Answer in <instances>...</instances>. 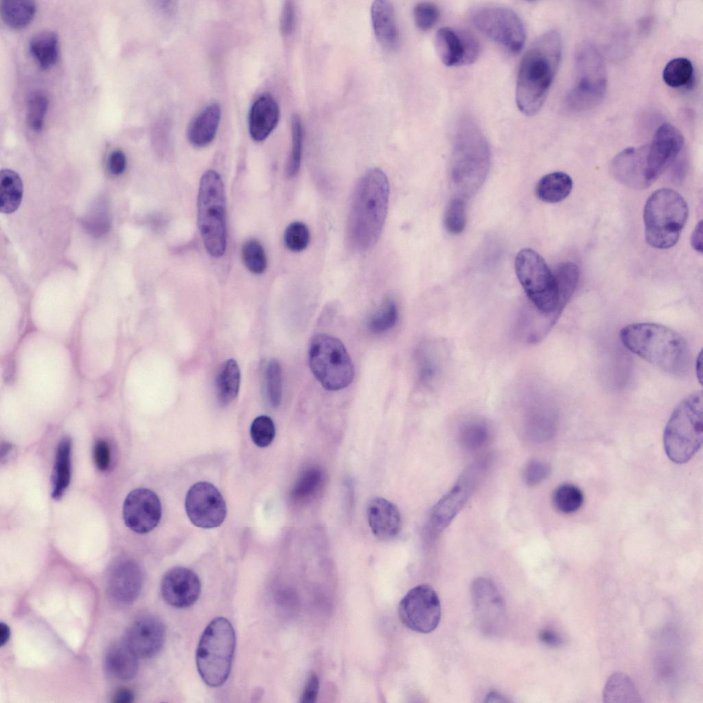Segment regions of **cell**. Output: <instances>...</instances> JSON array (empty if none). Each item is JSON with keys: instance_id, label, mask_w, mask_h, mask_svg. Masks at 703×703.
<instances>
[{"instance_id": "cell-1", "label": "cell", "mask_w": 703, "mask_h": 703, "mask_svg": "<svg viewBox=\"0 0 703 703\" xmlns=\"http://www.w3.org/2000/svg\"><path fill=\"white\" fill-rule=\"evenodd\" d=\"M389 185L379 168L367 171L358 181L352 198L346 227L351 249L363 252L378 242L387 214Z\"/></svg>"}, {"instance_id": "cell-2", "label": "cell", "mask_w": 703, "mask_h": 703, "mask_svg": "<svg viewBox=\"0 0 703 703\" xmlns=\"http://www.w3.org/2000/svg\"><path fill=\"white\" fill-rule=\"evenodd\" d=\"M562 56V39L550 30L527 49L520 61L516 87L518 109L527 116L536 114L543 105L557 73Z\"/></svg>"}, {"instance_id": "cell-3", "label": "cell", "mask_w": 703, "mask_h": 703, "mask_svg": "<svg viewBox=\"0 0 703 703\" xmlns=\"http://www.w3.org/2000/svg\"><path fill=\"white\" fill-rule=\"evenodd\" d=\"M623 345L632 353L662 371L676 376L689 372L691 355L685 338L661 324L635 323L619 333Z\"/></svg>"}, {"instance_id": "cell-4", "label": "cell", "mask_w": 703, "mask_h": 703, "mask_svg": "<svg viewBox=\"0 0 703 703\" xmlns=\"http://www.w3.org/2000/svg\"><path fill=\"white\" fill-rule=\"evenodd\" d=\"M702 391L691 393L676 406L664 430L666 454L678 464L689 461L702 446Z\"/></svg>"}, {"instance_id": "cell-5", "label": "cell", "mask_w": 703, "mask_h": 703, "mask_svg": "<svg viewBox=\"0 0 703 703\" xmlns=\"http://www.w3.org/2000/svg\"><path fill=\"white\" fill-rule=\"evenodd\" d=\"M688 206L677 192L662 188L653 192L646 201L643 219L647 244L660 249L674 246L688 217Z\"/></svg>"}, {"instance_id": "cell-6", "label": "cell", "mask_w": 703, "mask_h": 703, "mask_svg": "<svg viewBox=\"0 0 703 703\" xmlns=\"http://www.w3.org/2000/svg\"><path fill=\"white\" fill-rule=\"evenodd\" d=\"M575 80L564 100L567 111L581 113L597 106L605 95L608 75L604 60L597 47L584 42L575 54Z\"/></svg>"}, {"instance_id": "cell-7", "label": "cell", "mask_w": 703, "mask_h": 703, "mask_svg": "<svg viewBox=\"0 0 703 703\" xmlns=\"http://www.w3.org/2000/svg\"><path fill=\"white\" fill-rule=\"evenodd\" d=\"M197 209L205 248L211 257H220L227 247L226 199L222 179L214 170H207L200 178Z\"/></svg>"}, {"instance_id": "cell-8", "label": "cell", "mask_w": 703, "mask_h": 703, "mask_svg": "<svg viewBox=\"0 0 703 703\" xmlns=\"http://www.w3.org/2000/svg\"><path fill=\"white\" fill-rule=\"evenodd\" d=\"M235 646L231 623L224 617L212 620L198 643L196 661L198 673L210 687L223 684L229 677Z\"/></svg>"}, {"instance_id": "cell-9", "label": "cell", "mask_w": 703, "mask_h": 703, "mask_svg": "<svg viewBox=\"0 0 703 703\" xmlns=\"http://www.w3.org/2000/svg\"><path fill=\"white\" fill-rule=\"evenodd\" d=\"M310 369L319 383L328 391H338L353 380L354 369L352 359L343 343L327 334H315L308 352Z\"/></svg>"}, {"instance_id": "cell-10", "label": "cell", "mask_w": 703, "mask_h": 703, "mask_svg": "<svg viewBox=\"0 0 703 703\" xmlns=\"http://www.w3.org/2000/svg\"><path fill=\"white\" fill-rule=\"evenodd\" d=\"M470 19L477 30L507 51L516 54L522 49L525 27L512 9L498 5L479 6L470 11Z\"/></svg>"}, {"instance_id": "cell-11", "label": "cell", "mask_w": 703, "mask_h": 703, "mask_svg": "<svg viewBox=\"0 0 703 703\" xmlns=\"http://www.w3.org/2000/svg\"><path fill=\"white\" fill-rule=\"evenodd\" d=\"M489 160L487 141L481 128L470 115H464L457 122L452 147V170L459 181L465 171L485 170Z\"/></svg>"}, {"instance_id": "cell-12", "label": "cell", "mask_w": 703, "mask_h": 703, "mask_svg": "<svg viewBox=\"0 0 703 703\" xmlns=\"http://www.w3.org/2000/svg\"><path fill=\"white\" fill-rule=\"evenodd\" d=\"M398 614L408 628L419 633H429L439 625L441 604L435 590L427 584L411 589L398 606Z\"/></svg>"}, {"instance_id": "cell-13", "label": "cell", "mask_w": 703, "mask_h": 703, "mask_svg": "<svg viewBox=\"0 0 703 703\" xmlns=\"http://www.w3.org/2000/svg\"><path fill=\"white\" fill-rule=\"evenodd\" d=\"M185 507L192 523L204 529L220 526L227 515L222 494L214 485L205 481L198 482L189 488Z\"/></svg>"}, {"instance_id": "cell-14", "label": "cell", "mask_w": 703, "mask_h": 703, "mask_svg": "<svg viewBox=\"0 0 703 703\" xmlns=\"http://www.w3.org/2000/svg\"><path fill=\"white\" fill-rule=\"evenodd\" d=\"M474 614L481 630L487 634L501 631L505 621L503 599L489 579H476L471 587Z\"/></svg>"}, {"instance_id": "cell-15", "label": "cell", "mask_w": 703, "mask_h": 703, "mask_svg": "<svg viewBox=\"0 0 703 703\" xmlns=\"http://www.w3.org/2000/svg\"><path fill=\"white\" fill-rule=\"evenodd\" d=\"M684 143L681 132L673 124L664 123L658 128L647 148L646 178L650 184L676 159Z\"/></svg>"}, {"instance_id": "cell-16", "label": "cell", "mask_w": 703, "mask_h": 703, "mask_svg": "<svg viewBox=\"0 0 703 703\" xmlns=\"http://www.w3.org/2000/svg\"><path fill=\"white\" fill-rule=\"evenodd\" d=\"M161 514V501L150 489H135L125 499L123 507L124 522L135 533L143 534L153 530L159 523Z\"/></svg>"}, {"instance_id": "cell-17", "label": "cell", "mask_w": 703, "mask_h": 703, "mask_svg": "<svg viewBox=\"0 0 703 703\" xmlns=\"http://www.w3.org/2000/svg\"><path fill=\"white\" fill-rule=\"evenodd\" d=\"M435 47L440 60L447 67L471 64L480 52L479 43L472 34L449 27L438 30Z\"/></svg>"}, {"instance_id": "cell-18", "label": "cell", "mask_w": 703, "mask_h": 703, "mask_svg": "<svg viewBox=\"0 0 703 703\" xmlns=\"http://www.w3.org/2000/svg\"><path fill=\"white\" fill-rule=\"evenodd\" d=\"M200 591L198 575L184 567L170 568L164 575L161 584V592L165 601L178 608L192 606L198 599Z\"/></svg>"}, {"instance_id": "cell-19", "label": "cell", "mask_w": 703, "mask_h": 703, "mask_svg": "<svg viewBox=\"0 0 703 703\" xmlns=\"http://www.w3.org/2000/svg\"><path fill=\"white\" fill-rule=\"evenodd\" d=\"M165 638L163 622L154 616H144L129 627L125 642L138 657L152 658L161 649Z\"/></svg>"}, {"instance_id": "cell-20", "label": "cell", "mask_w": 703, "mask_h": 703, "mask_svg": "<svg viewBox=\"0 0 703 703\" xmlns=\"http://www.w3.org/2000/svg\"><path fill=\"white\" fill-rule=\"evenodd\" d=\"M479 480L465 471L458 483L433 507L430 525L433 533H440L466 503Z\"/></svg>"}, {"instance_id": "cell-21", "label": "cell", "mask_w": 703, "mask_h": 703, "mask_svg": "<svg viewBox=\"0 0 703 703\" xmlns=\"http://www.w3.org/2000/svg\"><path fill=\"white\" fill-rule=\"evenodd\" d=\"M143 574L139 566L131 560H120L111 567L107 576L108 592L122 603L135 601L140 594Z\"/></svg>"}, {"instance_id": "cell-22", "label": "cell", "mask_w": 703, "mask_h": 703, "mask_svg": "<svg viewBox=\"0 0 703 703\" xmlns=\"http://www.w3.org/2000/svg\"><path fill=\"white\" fill-rule=\"evenodd\" d=\"M647 148H627L614 157L610 172L619 183L635 189H643L650 183L646 178Z\"/></svg>"}, {"instance_id": "cell-23", "label": "cell", "mask_w": 703, "mask_h": 703, "mask_svg": "<svg viewBox=\"0 0 703 703\" xmlns=\"http://www.w3.org/2000/svg\"><path fill=\"white\" fill-rule=\"evenodd\" d=\"M367 514L371 531L379 539H391L400 532V512L397 507L387 499L380 497L372 498L368 503Z\"/></svg>"}, {"instance_id": "cell-24", "label": "cell", "mask_w": 703, "mask_h": 703, "mask_svg": "<svg viewBox=\"0 0 703 703\" xmlns=\"http://www.w3.org/2000/svg\"><path fill=\"white\" fill-rule=\"evenodd\" d=\"M279 119V108L275 99L265 94L251 106L249 116V130L255 141L266 139L275 128Z\"/></svg>"}, {"instance_id": "cell-25", "label": "cell", "mask_w": 703, "mask_h": 703, "mask_svg": "<svg viewBox=\"0 0 703 703\" xmlns=\"http://www.w3.org/2000/svg\"><path fill=\"white\" fill-rule=\"evenodd\" d=\"M371 18L374 34L380 43L388 49L396 48L399 32L392 3L384 0L373 1Z\"/></svg>"}, {"instance_id": "cell-26", "label": "cell", "mask_w": 703, "mask_h": 703, "mask_svg": "<svg viewBox=\"0 0 703 703\" xmlns=\"http://www.w3.org/2000/svg\"><path fill=\"white\" fill-rule=\"evenodd\" d=\"M221 119V108L216 103L205 107L191 122L187 129L189 141L196 147H204L215 138Z\"/></svg>"}, {"instance_id": "cell-27", "label": "cell", "mask_w": 703, "mask_h": 703, "mask_svg": "<svg viewBox=\"0 0 703 703\" xmlns=\"http://www.w3.org/2000/svg\"><path fill=\"white\" fill-rule=\"evenodd\" d=\"M104 667L117 679L131 680L138 671V656L126 642L115 643L105 653Z\"/></svg>"}, {"instance_id": "cell-28", "label": "cell", "mask_w": 703, "mask_h": 703, "mask_svg": "<svg viewBox=\"0 0 703 703\" xmlns=\"http://www.w3.org/2000/svg\"><path fill=\"white\" fill-rule=\"evenodd\" d=\"M441 342H428L417 353V369L420 380L426 384L440 378L446 364L447 353Z\"/></svg>"}, {"instance_id": "cell-29", "label": "cell", "mask_w": 703, "mask_h": 703, "mask_svg": "<svg viewBox=\"0 0 703 703\" xmlns=\"http://www.w3.org/2000/svg\"><path fill=\"white\" fill-rule=\"evenodd\" d=\"M71 448L70 437H64L57 448L51 478V497L55 500L62 496L70 483Z\"/></svg>"}, {"instance_id": "cell-30", "label": "cell", "mask_w": 703, "mask_h": 703, "mask_svg": "<svg viewBox=\"0 0 703 703\" xmlns=\"http://www.w3.org/2000/svg\"><path fill=\"white\" fill-rule=\"evenodd\" d=\"M573 188V181L563 172H554L542 176L535 187L536 196L549 203H559L565 199Z\"/></svg>"}, {"instance_id": "cell-31", "label": "cell", "mask_w": 703, "mask_h": 703, "mask_svg": "<svg viewBox=\"0 0 703 703\" xmlns=\"http://www.w3.org/2000/svg\"><path fill=\"white\" fill-rule=\"evenodd\" d=\"M603 701L606 703H639L641 695L632 679L623 672L612 674L606 681Z\"/></svg>"}, {"instance_id": "cell-32", "label": "cell", "mask_w": 703, "mask_h": 703, "mask_svg": "<svg viewBox=\"0 0 703 703\" xmlns=\"http://www.w3.org/2000/svg\"><path fill=\"white\" fill-rule=\"evenodd\" d=\"M240 382V372L233 359L222 364L216 380V396L221 406L229 405L237 397Z\"/></svg>"}, {"instance_id": "cell-33", "label": "cell", "mask_w": 703, "mask_h": 703, "mask_svg": "<svg viewBox=\"0 0 703 703\" xmlns=\"http://www.w3.org/2000/svg\"><path fill=\"white\" fill-rule=\"evenodd\" d=\"M23 197V183L13 170L4 169L0 172V211L4 214L15 211Z\"/></svg>"}, {"instance_id": "cell-34", "label": "cell", "mask_w": 703, "mask_h": 703, "mask_svg": "<svg viewBox=\"0 0 703 703\" xmlns=\"http://www.w3.org/2000/svg\"><path fill=\"white\" fill-rule=\"evenodd\" d=\"M32 55L44 69H48L58 58V36L52 31H43L34 35L30 43Z\"/></svg>"}, {"instance_id": "cell-35", "label": "cell", "mask_w": 703, "mask_h": 703, "mask_svg": "<svg viewBox=\"0 0 703 703\" xmlns=\"http://www.w3.org/2000/svg\"><path fill=\"white\" fill-rule=\"evenodd\" d=\"M0 10L6 25L14 29H21L34 19L36 5L30 0H5L1 2Z\"/></svg>"}, {"instance_id": "cell-36", "label": "cell", "mask_w": 703, "mask_h": 703, "mask_svg": "<svg viewBox=\"0 0 703 703\" xmlns=\"http://www.w3.org/2000/svg\"><path fill=\"white\" fill-rule=\"evenodd\" d=\"M664 82L674 89L689 88L694 79V68L690 60L683 57L669 60L662 71Z\"/></svg>"}, {"instance_id": "cell-37", "label": "cell", "mask_w": 703, "mask_h": 703, "mask_svg": "<svg viewBox=\"0 0 703 703\" xmlns=\"http://www.w3.org/2000/svg\"><path fill=\"white\" fill-rule=\"evenodd\" d=\"M324 483V474L318 468H311L305 470L292 491V498L298 502H306L312 498L321 489Z\"/></svg>"}, {"instance_id": "cell-38", "label": "cell", "mask_w": 703, "mask_h": 703, "mask_svg": "<svg viewBox=\"0 0 703 703\" xmlns=\"http://www.w3.org/2000/svg\"><path fill=\"white\" fill-rule=\"evenodd\" d=\"M579 272L578 266L571 262L560 264L553 272L559 296L566 304L575 291L579 279Z\"/></svg>"}, {"instance_id": "cell-39", "label": "cell", "mask_w": 703, "mask_h": 703, "mask_svg": "<svg viewBox=\"0 0 703 703\" xmlns=\"http://www.w3.org/2000/svg\"><path fill=\"white\" fill-rule=\"evenodd\" d=\"M489 438L487 424L480 420H470L464 423L459 432V441L466 450H476L483 447Z\"/></svg>"}, {"instance_id": "cell-40", "label": "cell", "mask_w": 703, "mask_h": 703, "mask_svg": "<svg viewBox=\"0 0 703 703\" xmlns=\"http://www.w3.org/2000/svg\"><path fill=\"white\" fill-rule=\"evenodd\" d=\"M552 501L557 511L570 514L580 509L584 503V494L576 485L564 483L554 491Z\"/></svg>"}, {"instance_id": "cell-41", "label": "cell", "mask_w": 703, "mask_h": 703, "mask_svg": "<svg viewBox=\"0 0 703 703\" xmlns=\"http://www.w3.org/2000/svg\"><path fill=\"white\" fill-rule=\"evenodd\" d=\"M48 107V98L41 91L31 93L27 99L26 121L29 127L34 131L42 130Z\"/></svg>"}, {"instance_id": "cell-42", "label": "cell", "mask_w": 703, "mask_h": 703, "mask_svg": "<svg viewBox=\"0 0 703 703\" xmlns=\"http://www.w3.org/2000/svg\"><path fill=\"white\" fill-rule=\"evenodd\" d=\"M292 148L286 166V175L292 178L298 173L301 161L303 146V126L300 117L293 115L291 121Z\"/></svg>"}, {"instance_id": "cell-43", "label": "cell", "mask_w": 703, "mask_h": 703, "mask_svg": "<svg viewBox=\"0 0 703 703\" xmlns=\"http://www.w3.org/2000/svg\"><path fill=\"white\" fill-rule=\"evenodd\" d=\"M443 224L446 231L454 235L461 233L466 224L465 203L461 197L450 200L446 207Z\"/></svg>"}, {"instance_id": "cell-44", "label": "cell", "mask_w": 703, "mask_h": 703, "mask_svg": "<svg viewBox=\"0 0 703 703\" xmlns=\"http://www.w3.org/2000/svg\"><path fill=\"white\" fill-rule=\"evenodd\" d=\"M398 318L396 303L392 299H388L382 308L369 319V330L375 334L383 333L395 325Z\"/></svg>"}, {"instance_id": "cell-45", "label": "cell", "mask_w": 703, "mask_h": 703, "mask_svg": "<svg viewBox=\"0 0 703 703\" xmlns=\"http://www.w3.org/2000/svg\"><path fill=\"white\" fill-rule=\"evenodd\" d=\"M242 258L245 266L254 274H261L266 268L264 250L260 242L255 239L248 240L243 244Z\"/></svg>"}, {"instance_id": "cell-46", "label": "cell", "mask_w": 703, "mask_h": 703, "mask_svg": "<svg viewBox=\"0 0 703 703\" xmlns=\"http://www.w3.org/2000/svg\"><path fill=\"white\" fill-rule=\"evenodd\" d=\"M250 435L257 446H268L275 436V427L273 419L266 415L257 417L251 425Z\"/></svg>"}, {"instance_id": "cell-47", "label": "cell", "mask_w": 703, "mask_h": 703, "mask_svg": "<svg viewBox=\"0 0 703 703\" xmlns=\"http://www.w3.org/2000/svg\"><path fill=\"white\" fill-rule=\"evenodd\" d=\"M266 382L270 404L277 408L281 404L282 396L281 369L277 360L273 359L268 362L266 371Z\"/></svg>"}, {"instance_id": "cell-48", "label": "cell", "mask_w": 703, "mask_h": 703, "mask_svg": "<svg viewBox=\"0 0 703 703\" xmlns=\"http://www.w3.org/2000/svg\"><path fill=\"white\" fill-rule=\"evenodd\" d=\"M525 418V431L528 437L533 440H542L548 437L547 419L537 406L531 402Z\"/></svg>"}, {"instance_id": "cell-49", "label": "cell", "mask_w": 703, "mask_h": 703, "mask_svg": "<svg viewBox=\"0 0 703 703\" xmlns=\"http://www.w3.org/2000/svg\"><path fill=\"white\" fill-rule=\"evenodd\" d=\"M284 240L288 249L293 252L304 250L310 241L308 227L302 222H291L286 229Z\"/></svg>"}, {"instance_id": "cell-50", "label": "cell", "mask_w": 703, "mask_h": 703, "mask_svg": "<svg viewBox=\"0 0 703 703\" xmlns=\"http://www.w3.org/2000/svg\"><path fill=\"white\" fill-rule=\"evenodd\" d=\"M413 17L416 26L420 30L428 31L439 21L440 10L433 2L421 1L414 7Z\"/></svg>"}, {"instance_id": "cell-51", "label": "cell", "mask_w": 703, "mask_h": 703, "mask_svg": "<svg viewBox=\"0 0 703 703\" xmlns=\"http://www.w3.org/2000/svg\"><path fill=\"white\" fill-rule=\"evenodd\" d=\"M550 470L549 465L545 461L531 460L525 468L524 479L529 485H538L549 476Z\"/></svg>"}, {"instance_id": "cell-52", "label": "cell", "mask_w": 703, "mask_h": 703, "mask_svg": "<svg viewBox=\"0 0 703 703\" xmlns=\"http://www.w3.org/2000/svg\"><path fill=\"white\" fill-rule=\"evenodd\" d=\"M296 23L295 6L292 1L284 2L280 16V30L284 35H290Z\"/></svg>"}, {"instance_id": "cell-53", "label": "cell", "mask_w": 703, "mask_h": 703, "mask_svg": "<svg viewBox=\"0 0 703 703\" xmlns=\"http://www.w3.org/2000/svg\"><path fill=\"white\" fill-rule=\"evenodd\" d=\"M93 457L96 467L100 471H105L110 463V450L106 441L100 439L94 446Z\"/></svg>"}, {"instance_id": "cell-54", "label": "cell", "mask_w": 703, "mask_h": 703, "mask_svg": "<svg viewBox=\"0 0 703 703\" xmlns=\"http://www.w3.org/2000/svg\"><path fill=\"white\" fill-rule=\"evenodd\" d=\"M319 689V680L317 675L312 673L309 676L305 685L303 693L301 697V702L303 703L315 702Z\"/></svg>"}, {"instance_id": "cell-55", "label": "cell", "mask_w": 703, "mask_h": 703, "mask_svg": "<svg viewBox=\"0 0 703 703\" xmlns=\"http://www.w3.org/2000/svg\"><path fill=\"white\" fill-rule=\"evenodd\" d=\"M126 167V157L125 154L119 150L113 151L109 156L108 168L110 172L113 175H120Z\"/></svg>"}, {"instance_id": "cell-56", "label": "cell", "mask_w": 703, "mask_h": 703, "mask_svg": "<svg viewBox=\"0 0 703 703\" xmlns=\"http://www.w3.org/2000/svg\"><path fill=\"white\" fill-rule=\"evenodd\" d=\"M539 637L542 642L550 646H558L562 643V638L551 630H542L540 632Z\"/></svg>"}, {"instance_id": "cell-57", "label": "cell", "mask_w": 703, "mask_h": 703, "mask_svg": "<svg viewBox=\"0 0 703 703\" xmlns=\"http://www.w3.org/2000/svg\"><path fill=\"white\" fill-rule=\"evenodd\" d=\"M134 700L133 692L128 688H120L116 691L112 698L114 703H130Z\"/></svg>"}, {"instance_id": "cell-58", "label": "cell", "mask_w": 703, "mask_h": 703, "mask_svg": "<svg viewBox=\"0 0 703 703\" xmlns=\"http://www.w3.org/2000/svg\"><path fill=\"white\" fill-rule=\"evenodd\" d=\"M702 220H700L695 227L691 238V246L700 253L702 252Z\"/></svg>"}, {"instance_id": "cell-59", "label": "cell", "mask_w": 703, "mask_h": 703, "mask_svg": "<svg viewBox=\"0 0 703 703\" xmlns=\"http://www.w3.org/2000/svg\"><path fill=\"white\" fill-rule=\"evenodd\" d=\"M10 630L9 626L1 622L0 623V645H5L10 639Z\"/></svg>"}, {"instance_id": "cell-60", "label": "cell", "mask_w": 703, "mask_h": 703, "mask_svg": "<svg viewBox=\"0 0 703 703\" xmlns=\"http://www.w3.org/2000/svg\"><path fill=\"white\" fill-rule=\"evenodd\" d=\"M695 371H696L697 378L699 379L700 382L702 383V352H700V354H699V355H698V356L697 358L696 362H695Z\"/></svg>"}, {"instance_id": "cell-61", "label": "cell", "mask_w": 703, "mask_h": 703, "mask_svg": "<svg viewBox=\"0 0 703 703\" xmlns=\"http://www.w3.org/2000/svg\"><path fill=\"white\" fill-rule=\"evenodd\" d=\"M487 698L488 699L487 702H492L494 699H495L494 702L505 701L502 696H500L498 693H490Z\"/></svg>"}]
</instances>
